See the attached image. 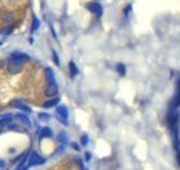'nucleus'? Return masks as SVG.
<instances>
[{"label": "nucleus", "mask_w": 180, "mask_h": 170, "mask_svg": "<svg viewBox=\"0 0 180 170\" xmlns=\"http://www.w3.org/2000/svg\"><path fill=\"white\" fill-rule=\"evenodd\" d=\"M21 66L22 64H17V63H14V62H10L9 63V72L10 74H13V75H15V74H18L19 72V70H21Z\"/></svg>", "instance_id": "obj_11"}, {"label": "nucleus", "mask_w": 180, "mask_h": 170, "mask_svg": "<svg viewBox=\"0 0 180 170\" xmlns=\"http://www.w3.org/2000/svg\"><path fill=\"white\" fill-rule=\"evenodd\" d=\"M55 112H57V116H60V117H63V119H67L68 120L69 111H68V108L64 106V104H59V106H57Z\"/></svg>", "instance_id": "obj_7"}, {"label": "nucleus", "mask_w": 180, "mask_h": 170, "mask_svg": "<svg viewBox=\"0 0 180 170\" xmlns=\"http://www.w3.org/2000/svg\"><path fill=\"white\" fill-rule=\"evenodd\" d=\"M52 55H53V61H54V63L57 64V66H59L60 62H59V57H58V54H57V52L53 50L52 52Z\"/></svg>", "instance_id": "obj_19"}, {"label": "nucleus", "mask_w": 180, "mask_h": 170, "mask_svg": "<svg viewBox=\"0 0 180 170\" xmlns=\"http://www.w3.org/2000/svg\"><path fill=\"white\" fill-rule=\"evenodd\" d=\"M90 159H91V153H90V152H85V160L90 161Z\"/></svg>", "instance_id": "obj_23"}, {"label": "nucleus", "mask_w": 180, "mask_h": 170, "mask_svg": "<svg viewBox=\"0 0 180 170\" xmlns=\"http://www.w3.org/2000/svg\"><path fill=\"white\" fill-rule=\"evenodd\" d=\"M1 63H3V62H0V68H1V66H3V64H1Z\"/></svg>", "instance_id": "obj_28"}, {"label": "nucleus", "mask_w": 180, "mask_h": 170, "mask_svg": "<svg viewBox=\"0 0 180 170\" xmlns=\"http://www.w3.org/2000/svg\"><path fill=\"white\" fill-rule=\"evenodd\" d=\"M28 169V165H27V166H23V168H21V166H18L17 169H15V170H27Z\"/></svg>", "instance_id": "obj_25"}, {"label": "nucleus", "mask_w": 180, "mask_h": 170, "mask_svg": "<svg viewBox=\"0 0 180 170\" xmlns=\"http://www.w3.org/2000/svg\"><path fill=\"white\" fill-rule=\"evenodd\" d=\"M116 70H117V72H118V74H120L121 76H124V75L126 74V67H125L124 63H118L117 66H116Z\"/></svg>", "instance_id": "obj_17"}, {"label": "nucleus", "mask_w": 180, "mask_h": 170, "mask_svg": "<svg viewBox=\"0 0 180 170\" xmlns=\"http://www.w3.org/2000/svg\"><path fill=\"white\" fill-rule=\"evenodd\" d=\"M10 121H12V117H10V116H4V117H1V119H0V129L4 128L5 125H9Z\"/></svg>", "instance_id": "obj_16"}, {"label": "nucleus", "mask_w": 180, "mask_h": 170, "mask_svg": "<svg viewBox=\"0 0 180 170\" xmlns=\"http://www.w3.org/2000/svg\"><path fill=\"white\" fill-rule=\"evenodd\" d=\"M12 106L15 107V108H18V110H21L23 112H26V113H31L32 110H31V107H28L27 104H24V102L22 99H13L12 101Z\"/></svg>", "instance_id": "obj_5"}, {"label": "nucleus", "mask_w": 180, "mask_h": 170, "mask_svg": "<svg viewBox=\"0 0 180 170\" xmlns=\"http://www.w3.org/2000/svg\"><path fill=\"white\" fill-rule=\"evenodd\" d=\"M52 137H53V130L50 128H48V126L41 128V130H40V133H39V139L40 140L45 139V138H52Z\"/></svg>", "instance_id": "obj_8"}, {"label": "nucleus", "mask_w": 180, "mask_h": 170, "mask_svg": "<svg viewBox=\"0 0 180 170\" xmlns=\"http://www.w3.org/2000/svg\"><path fill=\"white\" fill-rule=\"evenodd\" d=\"M81 143H83V146L89 144V135L88 134H84L83 137H81Z\"/></svg>", "instance_id": "obj_20"}, {"label": "nucleus", "mask_w": 180, "mask_h": 170, "mask_svg": "<svg viewBox=\"0 0 180 170\" xmlns=\"http://www.w3.org/2000/svg\"><path fill=\"white\" fill-rule=\"evenodd\" d=\"M68 70H69V74H71V76H76L77 74H79V68H77L76 63L73 62V61H71V62L68 63Z\"/></svg>", "instance_id": "obj_12"}, {"label": "nucleus", "mask_w": 180, "mask_h": 170, "mask_svg": "<svg viewBox=\"0 0 180 170\" xmlns=\"http://www.w3.org/2000/svg\"><path fill=\"white\" fill-rule=\"evenodd\" d=\"M59 103V98H50L49 101H46L44 104H43V107L44 108H52V107H57V104Z\"/></svg>", "instance_id": "obj_10"}, {"label": "nucleus", "mask_w": 180, "mask_h": 170, "mask_svg": "<svg viewBox=\"0 0 180 170\" xmlns=\"http://www.w3.org/2000/svg\"><path fill=\"white\" fill-rule=\"evenodd\" d=\"M4 166H5V161L0 160V168H4Z\"/></svg>", "instance_id": "obj_26"}, {"label": "nucleus", "mask_w": 180, "mask_h": 170, "mask_svg": "<svg viewBox=\"0 0 180 170\" xmlns=\"http://www.w3.org/2000/svg\"><path fill=\"white\" fill-rule=\"evenodd\" d=\"M58 140H59L62 144H67V142H68L67 133H66V132H60L59 134H58Z\"/></svg>", "instance_id": "obj_15"}, {"label": "nucleus", "mask_w": 180, "mask_h": 170, "mask_svg": "<svg viewBox=\"0 0 180 170\" xmlns=\"http://www.w3.org/2000/svg\"><path fill=\"white\" fill-rule=\"evenodd\" d=\"M45 164V159L43 156H40L36 151L30 152V156H28V166H39V165Z\"/></svg>", "instance_id": "obj_2"}, {"label": "nucleus", "mask_w": 180, "mask_h": 170, "mask_svg": "<svg viewBox=\"0 0 180 170\" xmlns=\"http://www.w3.org/2000/svg\"><path fill=\"white\" fill-rule=\"evenodd\" d=\"M45 78H46L48 83H57L54 71H53L50 67H46V68H45Z\"/></svg>", "instance_id": "obj_9"}, {"label": "nucleus", "mask_w": 180, "mask_h": 170, "mask_svg": "<svg viewBox=\"0 0 180 170\" xmlns=\"http://www.w3.org/2000/svg\"><path fill=\"white\" fill-rule=\"evenodd\" d=\"M39 117H40V120H43V121H46V120L50 119V116H49L48 113H44V112H43V113H40V116H39Z\"/></svg>", "instance_id": "obj_22"}, {"label": "nucleus", "mask_w": 180, "mask_h": 170, "mask_svg": "<svg viewBox=\"0 0 180 170\" xmlns=\"http://www.w3.org/2000/svg\"><path fill=\"white\" fill-rule=\"evenodd\" d=\"M15 117H17L18 120H21L22 123H24V125L26 126H31V123H30V119H28L27 115H24V113H18V115H15Z\"/></svg>", "instance_id": "obj_13"}, {"label": "nucleus", "mask_w": 180, "mask_h": 170, "mask_svg": "<svg viewBox=\"0 0 180 170\" xmlns=\"http://www.w3.org/2000/svg\"><path fill=\"white\" fill-rule=\"evenodd\" d=\"M85 7H86V9L90 13L95 14L97 17H100V16L103 14V7H102L100 3H98V1H89V3H86Z\"/></svg>", "instance_id": "obj_3"}, {"label": "nucleus", "mask_w": 180, "mask_h": 170, "mask_svg": "<svg viewBox=\"0 0 180 170\" xmlns=\"http://www.w3.org/2000/svg\"><path fill=\"white\" fill-rule=\"evenodd\" d=\"M13 31V28H12L10 26H7V27H4L0 30V34H3V35H9L10 32Z\"/></svg>", "instance_id": "obj_18"}, {"label": "nucleus", "mask_w": 180, "mask_h": 170, "mask_svg": "<svg viewBox=\"0 0 180 170\" xmlns=\"http://www.w3.org/2000/svg\"><path fill=\"white\" fill-rule=\"evenodd\" d=\"M0 21H1L3 23H5V25H9V23H12L14 21V14L9 10L3 12V13L0 14Z\"/></svg>", "instance_id": "obj_6"}, {"label": "nucleus", "mask_w": 180, "mask_h": 170, "mask_svg": "<svg viewBox=\"0 0 180 170\" xmlns=\"http://www.w3.org/2000/svg\"><path fill=\"white\" fill-rule=\"evenodd\" d=\"M10 62H14L17 64H23V63H27L28 61H30V55L26 54V53H21V52H14V53H12L10 57H9Z\"/></svg>", "instance_id": "obj_1"}, {"label": "nucleus", "mask_w": 180, "mask_h": 170, "mask_svg": "<svg viewBox=\"0 0 180 170\" xmlns=\"http://www.w3.org/2000/svg\"><path fill=\"white\" fill-rule=\"evenodd\" d=\"M55 117H57V120H58L59 123H62L63 125H66V126L68 125V120H67V119H63V117H60V116H57V115H55Z\"/></svg>", "instance_id": "obj_21"}, {"label": "nucleus", "mask_w": 180, "mask_h": 170, "mask_svg": "<svg viewBox=\"0 0 180 170\" xmlns=\"http://www.w3.org/2000/svg\"><path fill=\"white\" fill-rule=\"evenodd\" d=\"M5 1H9V3H12V1H17V0H5Z\"/></svg>", "instance_id": "obj_27"}, {"label": "nucleus", "mask_w": 180, "mask_h": 170, "mask_svg": "<svg viewBox=\"0 0 180 170\" xmlns=\"http://www.w3.org/2000/svg\"><path fill=\"white\" fill-rule=\"evenodd\" d=\"M58 94V85L57 83H48L46 88H45V95L49 98H54Z\"/></svg>", "instance_id": "obj_4"}, {"label": "nucleus", "mask_w": 180, "mask_h": 170, "mask_svg": "<svg viewBox=\"0 0 180 170\" xmlns=\"http://www.w3.org/2000/svg\"><path fill=\"white\" fill-rule=\"evenodd\" d=\"M39 27H40V21H39V18L36 17V16H34V17H32L31 32H35V31H38V30H39Z\"/></svg>", "instance_id": "obj_14"}, {"label": "nucleus", "mask_w": 180, "mask_h": 170, "mask_svg": "<svg viewBox=\"0 0 180 170\" xmlns=\"http://www.w3.org/2000/svg\"><path fill=\"white\" fill-rule=\"evenodd\" d=\"M72 148L75 149V151H80V146L77 143H72Z\"/></svg>", "instance_id": "obj_24"}]
</instances>
